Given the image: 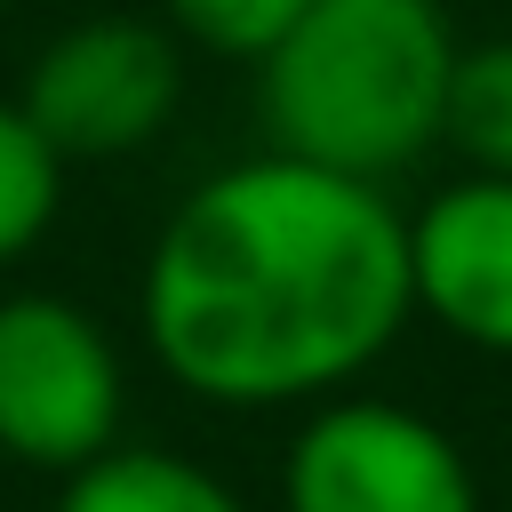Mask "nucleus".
<instances>
[{
    "label": "nucleus",
    "mask_w": 512,
    "mask_h": 512,
    "mask_svg": "<svg viewBox=\"0 0 512 512\" xmlns=\"http://www.w3.org/2000/svg\"><path fill=\"white\" fill-rule=\"evenodd\" d=\"M144 344L208 408L336 400L408 328V216L384 184L256 152L176 200L144 256Z\"/></svg>",
    "instance_id": "1"
},
{
    "label": "nucleus",
    "mask_w": 512,
    "mask_h": 512,
    "mask_svg": "<svg viewBox=\"0 0 512 512\" xmlns=\"http://www.w3.org/2000/svg\"><path fill=\"white\" fill-rule=\"evenodd\" d=\"M456 24L440 0H312L256 56L272 152L384 184L440 144Z\"/></svg>",
    "instance_id": "2"
},
{
    "label": "nucleus",
    "mask_w": 512,
    "mask_h": 512,
    "mask_svg": "<svg viewBox=\"0 0 512 512\" xmlns=\"http://www.w3.org/2000/svg\"><path fill=\"white\" fill-rule=\"evenodd\" d=\"M120 416L128 376L112 336L72 296H0V456L64 480L120 448Z\"/></svg>",
    "instance_id": "3"
},
{
    "label": "nucleus",
    "mask_w": 512,
    "mask_h": 512,
    "mask_svg": "<svg viewBox=\"0 0 512 512\" xmlns=\"http://www.w3.org/2000/svg\"><path fill=\"white\" fill-rule=\"evenodd\" d=\"M16 104L64 168L72 160H128L184 104V56L144 16H88V24H64L24 64Z\"/></svg>",
    "instance_id": "4"
},
{
    "label": "nucleus",
    "mask_w": 512,
    "mask_h": 512,
    "mask_svg": "<svg viewBox=\"0 0 512 512\" xmlns=\"http://www.w3.org/2000/svg\"><path fill=\"white\" fill-rule=\"evenodd\" d=\"M288 512H480L472 456L400 400H320L280 464Z\"/></svg>",
    "instance_id": "5"
},
{
    "label": "nucleus",
    "mask_w": 512,
    "mask_h": 512,
    "mask_svg": "<svg viewBox=\"0 0 512 512\" xmlns=\"http://www.w3.org/2000/svg\"><path fill=\"white\" fill-rule=\"evenodd\" d=\"M408 296L440 336L512 360V176H456L408 216Z\"/></svg>",
    "instance_id": "6"
},
{
    "label": "nucleus",
    "mask_w": 512,
    "mask_h": 512,
    "mask_svg": "<svg viewBox=\"0 0 512 512\" xmlns=\"http://www.w3.org/2000/svg\"><path fill=\"white\" fill-rule=\"evenodd\" d=\"M56 512H248L208 464L168 448H104L96 464L64 472Z\"/></svg>",
    "instance_id": "7"
},
{
    "label": "nucleus",
    "mask_w": 512,
    "mask_h": 512,
    "mask_svg": "<svg viewBox=\"0 0 512 512\" xmlns=\"http://www.w3.org/2000/svg\"><path fill=\"white\" fill-rule=\"evenodd\" d=\"M440 144L472 176H512V32L456 48L448 64V104H440Z\"/></svg>",
    "instance_id": "8"
},
{
    "label": "nucleus",
    "mask_w": 512,
    "mask_h": 512,
    "mask_svg": "<svg viewBox=\"0 0 512 512\" xmlns=\"http://www.w3.org/2000/svg\"><path fill=\"white\" fill-rule=\"evenodd\" d=\"M56 208H64V160L40 144L24 104L0 96V272L48 240Z\"/></svg>",
    "instance_id": "9"
},
{
    "label": "nucleus",
    "mask_w": 512,
    "mask_h": 512,
    "mask_svg": "<svg viewBox=\"0 0 512 512\" xmlns=\"http://www.w3.org/2000/svg\"><path fill=\"white\" fill-rule=\"evenodd\" d=\"M312 0H168V24L208 48V56H232V64H256Z\"/></svg>",
    "instance_id": "10"
}]
</instances>
